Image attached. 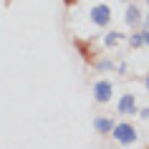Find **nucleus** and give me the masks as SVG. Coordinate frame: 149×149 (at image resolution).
Listing matches in <instances>:
<instances>
[{
    "label": "nucleus",
    "mask_w": 149,
    "mask_h": 149,
    "mask_svg": "<svg viewBox=\"0 0 149 149\" xmlns=\"http://www.w3.org/2000/svg\"><path fill=\"white\" fill-rule=\"evenodd\" d=\"M114 139H116L119 144L129 147V144H134L139 136H136V129H134L132 124H116L114 126Z\"/></svg>",
    "instance_id": "obj_1"
},
{
    "label": "nucleus",
    "mask_w": 149,
    "mask_h": 149,
    "mask_svg": "<svg viewBox=\"0 0 149 149\" xmlns=\"http://www.w3.org/2000/svg\"><path fill=\"white\" fill-rule=\"evenodd\" d=\"M111 96H114V86H111V81H96L94 84V99L99 104H106L111 99Z\"/></svg>",
    "instance_id": "obj_2"
},
{
    "label": "nucleus",
    "mask_w": 149,
    "mask_h": 149,
    "mask_svg": "<svg viewBox=\"0 0 149 149\" xmlns=\"http://www.w3.org/2000/svg\"><path fill=\"white\" fill-rule=\"evenodd\" d=\"M88 15H91V23L94 25H101L104 28V25H109V20H111V8L109 5H94Z\"/></svg>",
    "instance_id": "obj_3"
},
{
    "label": "nucleus",
    "mask_w": 149,
    "mask_h": 149,
    "mask_svg": "<svg viewBox=\"0 0 149 149\" xmlns=\"http://www.w3.org/2000/svg\"><path fill=\"white\" fill-rule=\"evenodd\" d=\"M119 114H124V116H132V114H136V99H134L132 94H124L121 99H119Z\"/></svg>",
    "instance_id": "obj_4"
},
{
    "label": "nucleus",
    "mask_w": 149,
    "mask_h": 149,
    "mask_svg": "<svg viewBox=\"0 0 149 149\" xmlns=\"http://www.w3.org/2000/svg\"><path fill=\"white\" fill-rule=\"evenodd\" d=\"M94 129H96L99 134H109V132H114V119L96 116V119H94Z\"/></svg>",
    "instance_id": "obj_5"
},
{
    "label": "nucleus",
    "mask_w": 149,
    "mask_h": 149,
    "mask_svg": "<svg viewBox=\"0 0 149 149\" xmlns=\"http://www.w3.org/2000/svg\"><path fill=\"white\" fill-rule=\"evenodd\" d=\"M124 20H126V25H139V23H141V13H139V8H136V5H129V8H126Z\"/></svg>",
    "instance_id": "obj_6"
},
{
    "label": "nucleus",
    "mask_w": 149,
    "mask_h": 149,
    "mask_svg": "<svg viewBox=\"0 0 149 149\" xmlns=\"http://www.w3.org/2000/svg\"><path fill=\"white\" fill-rule=\"evenodd\" d=\"M132 48H141V46H149V31H141V33H134L129 38Z\"/></svg>",
    "instance_id": "obj_7"
},
{
    "label": "nucleus",
    "mask_w": 149,
    "mask_h": 149,
    "mask_svg": "<svg viewBox=\"0 0 149 149\" xmlns=\"http://www.w3.org/2000/svg\"><path fill=\"white\" fill-rule=\"evenodd\" d=\"M76 48L81 51V56H84V61H88V63L94 61V53H91V48H88L86 43H84V40H76Z\"/></svg>",
    "instance_id": "obj_8"
},
{
    "label": "nucleus",
    "mask_w": 149,
    "mask_h": 149,
    "mask_svg": "<svg viewBox=\"0 0 149 149\" xmlns=\"http://www.w3.org/2000/svg\"><path fill=\"white\" fill-rule=\"evenodd\" d=\"M119 40H121V33H116V31H111V33H106V38H104V46H116Z\"/></svg>",
    "instance_id": "obj_9"
},
{
    "label": "nucleus",
    "mask_w": 149,
    "mask_h": 149,
    "mask_svg": "<svg viewBox=\"0 0 149 149\" xmlns=\"http://www.w3.org/2000/svg\"><path fill=\"white\" fill-rule=\"evenodd\" d=\"M96 66H99V71H106V68H111V61H99Z\"/></svg>",
    "instance_id": "obj_10"
},
{
    "label": "nucleus",
    "mask_w": 149,
    "mask_h": 149,
    "mask_svg": "<svg viewBox=\"0 0 149 149\" xmlns=\"http://www.w3.org/2000/svg\"><path fill=\"white\" fill-rule=\"evenodd\" d=\"M141 119H149V106H147V109H141Z\"/></svg>",
    "instance_id": "obj_11"
},
{
    "label": "nucleus",
    "mask_w": 149,
    "mask_h": 149,
    "mask_svg": "<svg viewBox=\"0 0 149 149\" xmlns=\"http://www.w3.org/2000/svg\"><path fill=\"white\" fill-rule=\"evenodd\" d=\"M144 86H147V91H149V73H147V79H144Z\"/></svg>",
    "instance_id": "obj_12"
},
{
    "label": "nucleus",
    "mask_w": 149,
    "mask_h": 149,
    "mask_svg": "<svg viewBox=\"0 0 149 149\" xmlns=\"http://www.w3.org/2000/svg\"><path fill=\"white\" fill-rule=\"evenodd\" d=\"M144 25H147V28H149V13H147V18H144Z\"/></svg>",
    "instance_id": "obj_13"
},
{
    "label": "nucleus",
    "mask_w": 149,
    "mask_h": 149,
    "mask_svg": "<svg viewBox=\"0 0 149 149\" xmlns=\"http://www.w3.org/2000/svg\"><path fill=\"white\" fill-rule=\"evenodd\" d=\"M63 3H66V5H73V3H76V0H63Z\"/></svg>",
    "instance_id": "obj_14"
},
{
    "label": "nucleus",
    "mask_w": 149,
    "mask_h": 149,
    "mask_svg": "<svg viewBox=\"0 0 149 149\" xmlns=\"http://www.w3.org/2000/svg\"><path fill=\"white\" fill-rule=\"evenodd\" d=\"M147 3H149V0H147Z\"/></svg>",
    "instance_id": "obj_15"
}]
</instances>
